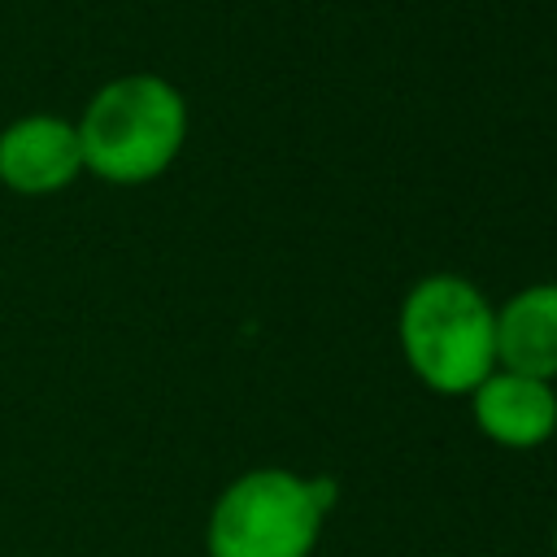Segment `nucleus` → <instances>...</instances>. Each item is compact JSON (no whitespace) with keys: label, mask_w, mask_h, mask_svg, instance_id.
Listing matches in <instances>:
<instances>
[{"label":"nucleus","mask_w":557,"mask_h":557,"mask_svg":"<svg viewBox=\"0 0 557 557\" xmlns=\"http://www.w3.org/2000/svg\"><path fill=\"white\" fill-rule=\"evenodd\" d=\"M83 170L104 183H148L170 170L187 139V104L161 74L109 78L74 122Z\"/></svg>","instance_id":"f257e3e1"},{"label":"nucleus","mask_w":557,"mask_h":557,"mask_svg":"<svg viewBox=\"0 0 557 557\" xmlns=\"http://www.w3.org/2000/svg\"><path fill=\"white\" fill-rule=\"evenodd\" d=\"M470 400H474L479 431L505 448H535L557 426V392L548 387V379L492 370L470 392Z\"/></svg>","instance_id":"39448f33"},{"label":"nucleus","mask_w":557,"mask_h":557,"mask_svg":"<svg viewBox=\"0 0 557 557\" xmlns=\"http://www.w3.org/2000/svg\"><path fill=\"white\" fill-rule=\"evenodd\" d=\"M553 540H557V531H553Z\"/></svg>","instance_id":"6e6552de"},{"label":"nucleus","mask_w":557,"mask_h":557,"mask_svg":"<svg viewBox=\"0 0 557 557\" xmlns=\"http://www.w3.org/2000/svg\"><path fill=\"white\" fill-rule=\"evenodd\" d=\"M305 487H309V500H313L318 513H326L335 505V496H339V487H335L331 474H313V479H305Z\"/></svg>","instance_id":"0eeeda50"},{"label":"nucleus","mask_w":557,"mask_h":557,"mask_svg":"<svg viewBox=\"0 0 557 557\" xmlns=\"http://www.w3.org/2000/svg\"><path fill=\"white\" fill-rule=\"evenodd\" d=\"M400 348L431 392L470 396L496 370V309L470 278L431 274L400 305Z\"/></svg>","instance_id":"f03ea898"},{"label":"nucleus","mask_w":557,"mask_h":557,"mask_svg":"<svg viewBox=\"0 0 557 557\" xmlns=\"http://www.w3.org/2000/svg\"><path fill=\"white\" fill-rule=\"evenodd\" d=\"M496 361L505 370L557 374V283H535L496 309Z\"/></svg>","instance_id":"423d86ee"},{"label":"nucleus","mask_w":557,"mask_h":557,"mask_svg":"<svg viewBox=\"0 0 557 557\" xmlns=\"http://www.w3.org/2000/svg\"><path fill=\"white\" fill-rule=\"evenodd\" d=\"M322 513L292 470L239 474L213 505L209 557H309Z\"/></svg>","instance_id":"7ed1b4c3"},{"label":"nucleus","mask_w":557,"mask_h":557,"mask_svg":"<svg viewBox=\"0 0 557 557\" xmlns=\"http://www.w3.org/2000/svg\"><path fill=\"white\" fill-rule=\"evenodd\" d=\"M83 148L65 117L30 113L0 131V183L22 196H48L78 178Z\"/></svg>","instance_id":"20e7f679"}]
</instances>
